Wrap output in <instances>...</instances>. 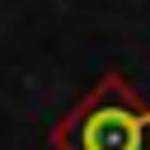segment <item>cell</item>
I'll use <instances>...</instances> for the list:
<instances>
[{"instance_id": "cell-1", "label": "cell", "mask_w": 150, "mask_h": 150, "mask_svg": "<svg viewBox=\"0 0 150 150\" xmlns=\"http://www.w3.org/2000/svg\"><path fill=\"white\" fill-rule=\"evenodd\" d=\"M56 150H150V103L122 80L103 75L52 131Z\"/></svg>"}]
</instances>
